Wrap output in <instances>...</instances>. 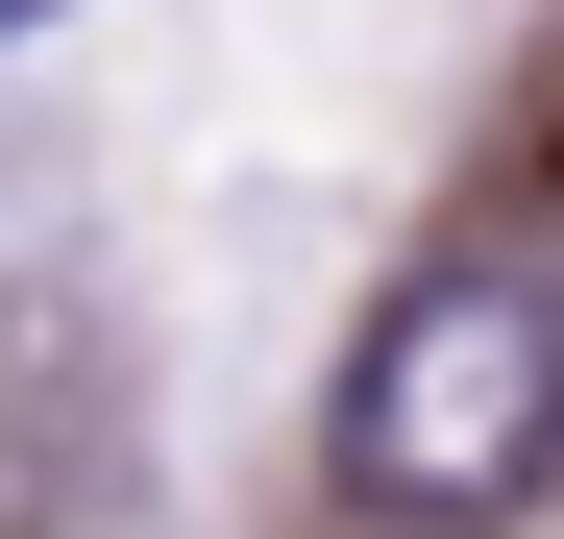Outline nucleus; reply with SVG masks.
Listing matches in <instances>:
<instances>
[{
	"label": "nucleus",
	"instance_id": "obj_2",
	"mask_svg": "<svg viewBox=\"0 0 564 539\" xmlns=\"http://www.w3.org/2000/svg\"><path fill=\"white\" fill-rule=\"evenodd\" d=\"M0 25H74V0H0Z\"/></svg>",
	"mask_w": 564,
	"mask_h": 539
},
{
	"label": "nucleus",
	"instance_id": "obj_1",
	"mask_svg": "<svg viewBox=\"0 0 564 539\" xmlns=\"http://www.w3.org/2000/svg\"><path fill=\"white\" fill-rule=\"evenodd\" d=\"M319 466H344V515H393V539H491L564 466V295L516 245L393 270L368 343H344V393H319Z\"/></svg>",
	"mask_w": 564,
	"mask_h": 539
}]
</instances>
